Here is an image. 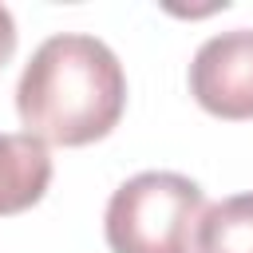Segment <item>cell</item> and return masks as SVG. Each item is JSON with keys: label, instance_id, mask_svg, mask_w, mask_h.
I'll list each match as a JSON object with an SVG mask.
<instances>
[{"label": "cell", "instance_id": "cell-4", "mask_svg": "<svg viewBox=\"0 0 253 253\" xmlns=\"http://www.w3.org/2000/svg\"><path fill=\"white\" fill-rule=\"evenodd\" d=\"M51 182V154L32 134H0V217L32 210Z\"/></svg>", "mask_w": 253, "mask_h": 253}, {"label": "cell", "instance_id": "cell-5", "mask_svg": "<svg viewBox=\"0 0 253 253\" xmlns=\"http://www.w3.org/2000/svg\"><path fill=\"white\" fill-rule=\"evenodd\" d=\"M198 253H253V194H233L206 210Z\"/></svg>", "mask_w": 253, "mask_h": 253}, {"label": "cell", "instance_id": "cell-6", "mask_svg": "<svg viewBox=\"0 0 253 253\" xmlns=\"http://www.w3.org/2000/svg\"><path fill=\"white\" fill-rule=\"evenodd\" d=\"M12 55H16V20H12V12L0 4V67H4Z\"/></svg>", "mask_w": 253, "mask_h": 253}, {"label": "cell", "instance_id": "cell-2", "mask_svg": "<svg viewBox=\"0 0 253 253\" xmlns=\"http://www.w3.org/2000/svg\"><path fill=\"white\" fill-rule=\"evenodd\" d=\"M206 194L186 174L146 170L126 178L107 202L111 253H198Z\"/></svg>", "mask_w": 253, "mask_h": 253}, {"label": "cell", "instance_id": "cell-1", "mask_svg": "<svg viewBox=\"0 0 253 253\" xmlns=\"http://www.w3.org/2000/svg\"><path fill=\"white\" fill-rule=\"evenodd\" d=\"M126 107L119 55L83 32L47 36L20 71L16 111L43 146H87L115 130Z\"/></svg>", "mask_w": 253, "mask_h": 253}, {"label": "cell", "instance_id": "cell-3", "mask_svg": "<svg viewBox=\"0 0 253 253\" xmlns=\"http://www.w3.org/2000/svg\"><path fill=\"white\" fill-rule=\"evenodd\" d=\"M190 95L217 119H253V28L217 32L194 51Z\"/></svg>", "mask_w": 253, "mask_h": 253}]
</instances>
